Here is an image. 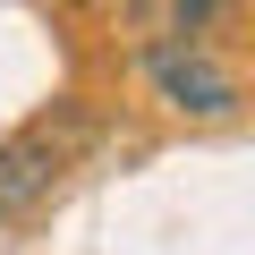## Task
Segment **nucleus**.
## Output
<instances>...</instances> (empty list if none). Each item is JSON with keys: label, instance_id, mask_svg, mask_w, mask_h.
<instances>
[{"label": "nucleus", "instance_id": "3", "mask_svg": "<svg viewBox=\"0 0 255 255\" xmlns=\"http://www.w3.org/2000/svg\"><path fill=\"white\" fill-rule=\"evenodd\" d=\"M221 17L230 0H145V34H179V43H204Z\"/></svg>", "mask_w": 255, "mask_h": 255}, {"label": "nucleus", "instance_id": "1", "mask_svg": "<svg viewBox=\"0 0 255 255\" xmlns=\"http://www.w3.org/2000/svg\"><path fill=\"white\" fill-rule=\"evenodd\" d=\"M136 60H145V85H153L170 111H187V119H238V77H230L204 43L145 34V43H136Z\"/></svg>", "mask_w": 255, "mask_h": 255}, {"label": "nucleus", "instance_id": "2", "mask_svg": "<svg viewBox=\"0 0 255 255\" xmlns=\"http://www.w3.org/2000/svg\"><path fill=\"white\" fill-rule=\"evenodd\" d=\"M51 179H60V145L51 136H9V145H0V221L34 213L51 196Z\"/></svg>", "mask_w": 255, "mask_h": 255}]
</instances>
